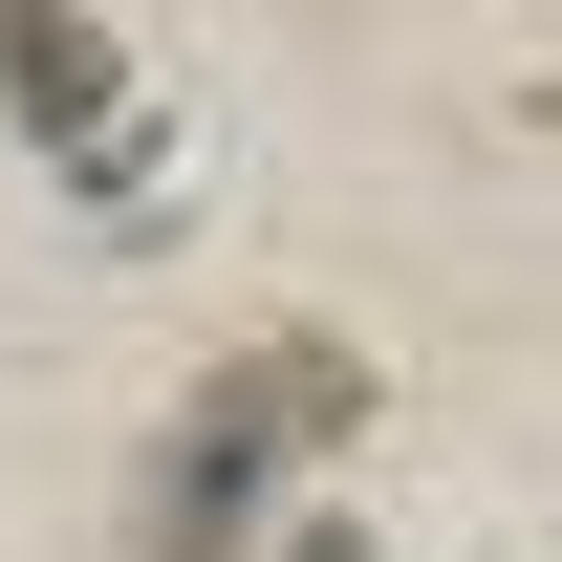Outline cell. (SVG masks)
Here are the masks:
<instances>
[{"label": "cell", "instance_id": "cell-1", "mask_svg": "<svg viewBox=\"0 0 562 562\" xmlns=\"http://www.w3.org/2000/svg\"><path fill=\"white\" fill-rule=\"evenodd\" d=\"M0 66H22V109H87V87H109V66H87V22H66V0H0Z\"/></svg>", "mask_w": 562, "mask_h": 562}]
</instances>
